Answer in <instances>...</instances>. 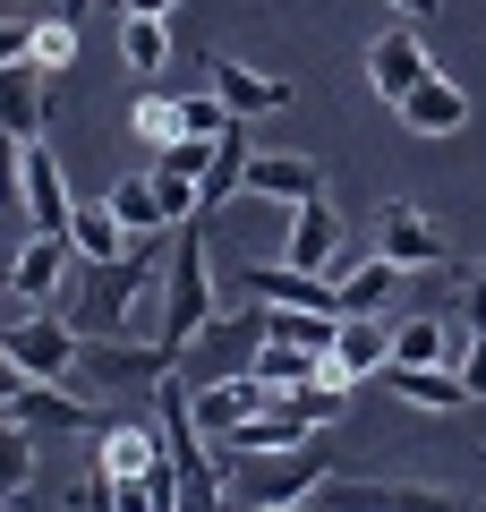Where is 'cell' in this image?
<instances>
[{
    "instance_id": "1",
    "label": "cell",
    "mask_w": 486,
    "mask_h": 512,
    "mask_svg": "<svg viewBox=\"0 0 486 512\" xmlns=\"http://www.w3.org/2000/svg\"><path fill=\"white\" fill-rule=\"evenodd\" d=\"M214 316H222V291H214V265H205V239L197 222H171V239H162V350L188 359Z\"/></svg>"
},
{
    "instance_id": "2",
    "label": "cell",
    "mask_w": 486,
    "mask_h": 512,
    "mask_svg": "<svg viewBox=\"0 0 486 512\" xmlns=\"http://www.w3.org/2000/svg\"><path fill=\"white\" fill-rule=\"evenodd\" d=\"M0 350L26 367V376H69L77 359H86V333H77V316H60V299H43L35 316H0Z\"/></svg>"
},
{
    "instance_id": "3",
    "label": "cell",
    "mask_w": 486,
    "mask_h": 512,
    "mask_svg": "<svg viewBox=\"0 0 486 512\" xmlns=\"http://www.w3.org/2000/svg\"><path fill=\"white\" fill-rule=\"evenodd\" d=\"M307 436H316V427H307L290 402H265V410H248L239 427H222L214 453H222V470H231V461H282V453H307Z\"/></svg>"
},
{
    "instance_id": "4",
    "label": "cell",
    "mask_w": 486,
    "mask_h": 512,
    "mask_svg": "<svg viewBox=\"0 0 486 512\" xmlns=\"http://www.w3.org/2000/svg\"><path fill=\"white\" fill-rule=\"evenodd\" d=\"M77 265H86V256H77L69 231H35V239L18 248V265H9V299L43 308V299H60V291L77 282Z\"/></svg>"
},
{
    "instance_id": "5",
    "label": "cell",
    "mask_w": 486,
    "mask_h": 512,
    "mask_svg": "<svg viewBox=\"0 0 486 512\" xmlns=\"http://www.w3.org/2000/svg\"><path fill=\"white\" fill-rule=\"evenodd\" d=\"M401 274H410V265H393L384 248H350L342 265H333V308L342 316H393Z\"/></svg>"
},
{
    "instance_id": "6",
    "label": "cell",
    "mask_w": 486,
    "mask_h": 512,
    "mask_svg": "<svg viewBox=\"0 0 486 512\" xmlns=\"http://www.w3.org/2000/svg\"><path fill=\"white\" fill-rule=\"evenodd\" d=\"M94 436H103L94 461H103V478H111V504H120V487H137V478L171 453V444H162V419H103Z\"/></svg>"
},
{
    "instance_id": "7",
    "label": "cell",
    "mask_w": 486,
    "mask_h": 512,
    "mask_svg": "<svg viewBox=\"0 0 486 512\" xmlns=\"http://www.w3.org/2000/svg\"><path fill=\"white\" fill-rule=\"evenodd\" d=\"M77 367H86L94 384H162V376H171L180 359H171L162 342H128V333H94V342H86V359H77Z\"/></svg>"
},
{
    "instance_id": "8",
    "label": "cell",
    "mask_w": 486,
    "mask_h": 512,
    "mask_svg": "<svg viewBox=\"0 0 486 512\" xmlns=\"http://www.w3.org/2000/svg\"><path fill=\"white\" fill-rule=\"evenodd\" d=\"M282 256L290 265H307V274H333L350 256V239H342V214L324 197H307V205H290V239H282Z\"/></svg>"
},
{
    "instance_id": "9",
    "label": "cell",
    "mask_w": 486,
    "mask_h": 512,
    "mask_svg": "<svg viewBox=\"0 0 486 512\" xmlns=\"http://www.w3.org/2000/svg\"><path fill=\"white\" fill-rule=\"evenodd\" d=\"M43 103H52V69L35 52L0 69V128L9 137H43Z\"/></svg>"
},
{
    "instance_id": "10",
    "label": "cell",
    "mask_w": 486,
    "mask_h": 512,
    "mask_svg": "<svg viewBox=\"0 0 486 512\" xmlns=\"http://www.w3.org/2000/svg\"><path fill=\"white\" fill-rule=\"evenodd\" d=\"M69 214H77V197H69V180H60V154L43 146V137H26V222H35V231H69Z\"/></svg>"
},
{
    "instance_id": "11",
    "label": "cell",
    "mask_w": 486,
    "mask_h": 512,
    "mask_svg": "<svg viewBox=\"0 0 486 512\" xmlns=\"http://www.w3.org/2000/svg\"><path fill=\"white\" fill-rule=\"evenodd\" d=\"M427 52H418V35H410V26H393V35H376V43H367V86H376L384 94V103H401V94H410V86H427Z\"/></svg>"
},
{
    "instance_id": "12",
    "label": "cell",
    "mask_w": 486,
    "mask_h": 512,
    "mask_svg": "<svg viewBox=\"0 0 486 512\" xmlns=\"http://www.w3.org/2000/svg\"><path fill=\"white\" fill-rule=\"evenodd\" d=\"M333 367H342L350 384L384 376V367H393V316H342V333H333Z\"/></svg>"
},
{
    "instance_id": "13",
    "label": "cell",
    "mask_w": 486,
    "mask_h": 512,
    "mask_svg": "<svg viewBox=\"0 0 486 512\" xmlns=\"http://www.w3.org/2000/svg\"><path fill=\"white\" fill-rule=\"evenodd\" d=\"M376 248L393 256V265H410V274L418 265H444V239H435V222L418 214V205H384L376 214Z\"/></svg>"
},
{
    "instance_id": "14",
    "label": "cell",
    "mask_w": 486,
    "mask_h": 512,
    "mask_svg": "<svg viewBox=\"0 0 486 512\" xmlns=\"http://www.w3.org/2000/svg\"><path fill=\"white\" fill-rule=\"evenodd\" d=\"M9 410H18V419L35 427V436H77V427H103V419H94V402H77V393H60L52 376H35V384H26V393H18Z\"/></svg>"
},
{
    "instance_id": "15",
    "label": "cell",
    "mask_w": 486,
    "mask_h": 512,
    "mask_svg": "<svg viewBox=\"0 0 486 512\" xmlns=\"http://www.w3.org/2000/svg\"><path fill=\"white\" fill-rule=\"evenodd\" d=\"M401 128H418V137H452V128H469V94L452 86V77H427V86L401 94Z\"/></svg>"
},
{
    "instance_id": "16",
    "label": "cell",
    "mask_w": 486,
    "mask_h": 512,
    "mask_svg": "<svg viewBox=\"0 0 486 512\" xmlns=\"http://www.w3.org/2000/svg\"><path fill=\"white\" fill-rule=\"evenodd\" d=\"M248 197L307 205V197H324V171L307 163V154H256V163H248Z\"/></svg>"
},
{
    "instance_id": "17",
    "label": "cell",
    "mask_w": 486,
    "mask_h": 512,
    "mask_svg": "<svg viewBox=\"0 0 486 512\" xmlns=\"http://www.w3.org/2000/svg\"><path fill=\"white\" fill-rule=\"evenodd\" d=\"M214 94L239 111V120H256V111H282V103H290V86H282V77L248 69V60H214Z\"/></svg>"
},
{
    "instance_id": "18",
    "label": "cell",
    "mask_w": 486,
    "mask_h": 512,
    "mask_svg": "<svg viewBox=\"0 0 486 512\" xmlns=\"http://www.w3.org/2000/svg\"><path fill=\"white\" fill-rule=\"evenodd\" d=\"M111 214L128 222V239L171 231V205H162V180H154V171H145V180H111Z\"/></svg>"
},
{
    "instance_id": "19",
    "label": "cell",
    "mask_w": 486,
    "mask_h": 512,
    "mask_svg": "<svg viewBox=\"0 0 486 512\" xmlns=\"http://www.w3.org/2000/svg\"><path fill=\"white\" fill-rule=\"evenodd\" d=\"M239 495H248V504H307V495H324V453H307L299 470H273V461H265Z\"/></svg>"
},
{
    "instance_id": "20",
    "label": "cell",
    "mask_w": 486,
    "mask_h": 512,
    "mask_svg": "<svg viewBox=\"0 0 486 512\" xmlns=\"http://www.w3.org/2000/svg\"><path fill=\"white\" fill-rule=\"evenodd\" d=\"M69 239H77V256H94V265L137 248V239H128V222L111 214V197H103V205H77V214H69Z\"/></svg>"
},
{
    "instance_id": "21",
    "label": "cell",
    "mask_w": 486,
    "mask_h": 512,
    "mask_svg": "<svg viewBox=\"0 0 486 512\" xmlns=\"http://www.w3.org/2000/svg\"><path fill=\"white\" fill-rule=\"evenodd\" d=\"M120 60L137 77H162L171 69V18H120Z\"/></svg>"
},
{
    "instance_id": "22",
    "label": "cell",
    "mask_w": 486,
    "mask_h": 512,
    "mask_svg": "<svg viewBox=\"0 0 486 512\" xmlns=\"http://www.w3.org/2000/svg\"><path fill=\"white\" fill-rule=\"evenodd\" d=\"M26 478H35V427L0 402V495H26Z\"/></svg>"
},
{
    "instance_id": "23",
    "label": "cell",
    "mask_w": 486,
    "mask_h": 512,
    "mask_svg": "<svg viewBox=\"0 0 486 512\" xmlns=\"http://www.w3.org/2000/svg\"><path fill=\"white\" fill-rule=\"evenodd\" d=\"M128 128H137L145 146H171V137H188V103L180 94H145V103L128 111Z\"/></svg>"
},
{
    "instance_id": "24",
    "label": "cell",
    "mask_w": 486,
    "mask_h": 512,
    "mask_svg": "<svg viewBox=\"0 0 486 512\" xmlns=\"http://www.w3.org/2000/svg\"><path fill=\"white\" fill-rule=\"evenodd\" d=\"M452 333L435 325V316H393V359H444Z\"/></svg>"
},
{
    "instance_id": "25",
    "label": "cell",
    "mask_w": 486,
    "mask_h": 512,
    "mask_svg": "<svg viewBox=\"0 0 486 512\" xmlns=\"http://www.w3.org/2000/svg\"><path fill=\"white\" fill-rule=\"evenodd\" d=\"M205 163H214V137H171V146H154V171H180V180H205Z\"/></svg>"
},
{
    "instance_id": "26",
    "label": "cell",
    "mask_w": 486,
    "mask_h": 512,
    "mask_svg": "<svg viewBox=\"0 0 486 512\" xmlns=\"http://www.w3.org/2000/svg\"><path fill=\"white\" fill-rule=\"evenodd\" d=\"M35 60H43V69H69V60H77V18H69V9H60V18L52 26H35Z\"/></svg>"
},
{
    "instance_id": "27",
    "label": "cell",
    "mask_w": 486,
    "mask_h": 512,
    "mask_svg": "<svg viewBox=\"0 0 486 512\" xmlns=\"http://www.w3.org/2000/svg\"><path fill=\"white\" fill-rule=\"evenodd\" d=\"M0 205H26V137L0 128Z\"/></svg>"
},
{
    "instance_id": "28",
    "label": "cell",
    "mask_w": 486,
    "mask_h": 512,
    "mask_svg": "<svg viewBox=\"0 0 486 512\" xmlns=\"http://www.w3.org/2000/svg\"><path fill=\"white\" fill-rule=\"evenodd\" d=\"M180 103H188V137H222V128L239 120V111L222 103V94H180Z\"/></svg>"
},
{
    "instance_id": "29",
    "label": "cell",
    "mask_w": 486,
    "mask_h": 512,
    "mask_svg": "<svg viewBox=\"0 0 486 512\" xmlns=\"http://www.w3.org/2000/svg\"><path fill=\"white\" fill-rule=\"evenodd\" d=\"M461 384H469V402H486V325H469L461 342Z\"/></svg>"
},
{
    "instance_id": "30",
    "label": "cell",
    "mask_w": 486,
    "mask_h": 512,
    "mask_svg": "<svg viewBox=\"0 0 486 512\" xmlns=\"http://www.w3.org/2000/svg\"><path fill=\"white\" fill-rule=\"evenodd\" d=\"M26 52H35V26H26V18H0V69L26 60Z\"/></svg>"
},
{
    "instance_id": "31",
    "label": "cell",
    "mask_w": 486,
    "mask_h": 512,
    "mask_svg": "<svg viewBox=\"0 0 486 512\" xmlns=\"http://www.w3.org/2000/svg\"><path fill=\"white\" fill-rule=\"evenodd\" d=\"M26 384H35V376H26V367H18V359H9V350H0V402H18Z\"/></svg>"
},
{
    "instance_id": "32",
    "label": "cell",
    "mask_w": 486,
    "mask_h": 512,
    "mask_svg": "<svg viewBox=\"0 0 486 512\" xmlns=\"http://www.w3.org/2000/svg\"><path fill=\"white\" fill-rule=\"evenodd\" d=\"M180 0H120V18H171Z\"/></svg>"
},
{
    "instance_id": "33",
    "label": "cell",
    "mask_w": 486,
    "mask_h": 512,
    "mask_svg": "<svg viewBox=\"0 0 486 512\" xmlns=\"http://www.w3.org/2000/svg\"><path fill=\"white\" fill-rule=\"evenodd\" d=\"M384 9H401V18H410V26H427L435 9H444V0H384Z\"/></svg>"
},
{
    "instance_id": "34",
    "label": "cell",
    "mask_w": 486,
    "mask_h": 512,
    "mask_svg": "<svg viewBox=\"0 0 486 512\" xmlns=\"http://www.w3.org/2000/svg\"><path fill=\"white\" fill-rule=\"evenodd\" d=\"M469 325H486V274L469 282Z\"/></svg>"
}]
</instances>
